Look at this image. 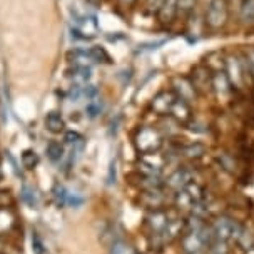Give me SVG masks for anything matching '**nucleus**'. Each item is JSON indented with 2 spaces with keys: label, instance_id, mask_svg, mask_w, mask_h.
Here are the masks:
<instances>
[{
  "label": "nucleus",
  "instance_id": "obj_26",
  "mask_svg": "<svg viewBox=\"0 0 254 254\" xmlns=\"http://www.w3.org/2000/svg\"><path fill=\"white\" fill-rule=\"evenodd\" d=\"M69 194L70 192L65 189V186H62V184H56V186H54V197H56V201L61 204V206H65V204H67Z\"/></svg>",
  "mask_w": 254,
  "mask_h": 254
},
{
  "label": "nucleus",
  "instance_id": "obj_25",
  "mask_svg": "<svg viewBox=\"0 0 254 254\" xmlns=\"http://www.w3.org/2000/svg\"><path fill=\"white\" fill-rule=\"evenodd\" d=\"M20 161H22V166H24L25 169H34V167L39 164V156L35 151L27 149V151H24V154H22Z\"/></svg>",
  "mask_w": 254,
  "mask_h": 254
},
{
  "label": "nucleus",
  "instance_id": "obj_16",
  "mask_svg": "<svg viewBox=\"0 0 254 254\" xmlns=\"http://www.w3.org/2000/svg\"><path fill=\"white\" fill-rule=\"evenodd\" d=\"M172 204H174V207L181 212V214H183V212H188V214H189V211H190V207H192L194 201L184 189H181V190L172 192Z\"/></svg>",
  "mask_w": 254,
  "mask_h": 254
},
{
  "label": "nucleus",
  "instance_id": "obj_7",
  "mask_svg": "<svg viewBox=\"0 0 254 254\" xmlns=\"http://www.w3.org/2000/svg\"><path fill=\"white\" fill-rule=\"evenodd\" d=\"M140 202L147 207L149 211L167 207V189H154V190H142L140 194Z\"/></svg>",
  "mask_w": 254,
  "mask_h": 254
},
{
  "label": "nucleus",
  "instance_id": "obj_10",
  "mask_svg": "<svg viewBox=\"0 0 254 254\" xmlns=\"http://www.w3.org/2000/svg\"><path fill=\"white\" fill-rule=\"evenodd\" d=\"M181 249L184 254H194L199 251H207L206 244L201 239V236L194 231H184V234L181 236Z\"/></svg>",
  "mask_w": 254,
  "mask_h": 254
},
{
  "label": "nucleus",
  "instance_id": "obj_12",
  "mask_svg": "<svg viewBox=\"0 0 254 254\" xmlns=\"http://www.w3.org/2000/svg\"><path fill=\"white\" fill-rule=\"evenodd\" d=\"M206 152H207V147H206V144H202V142H190L178 149L179 157L189 159V161L201 159L202 156H206Z\"/></svg>",
  "mask_w": 254,
  "mask_h": 254
},
{
  "label": "nucleus",
  "instance_id": "obj_13",
  "mask_svg": "<svg viewBox=\"0 0 254 254\" xmlns=\"http://www.w3.org/2000/svg\"><path fill=\"white\" fill-rule=\"evenodd\" d=\"M211 77L212 72L207 67H197L194 70V79L192 84L196 87L197 92H204V90H211Z\"/></svg>",
  "mask_w": 254,
  "mask_h": 254
},
{
  "label": "nucleus",
  "instance_id": "obj_15",
  "mask_svg": "<svg viewBox=\"0 0 254 254\" xmlns=\"http://www.w3.org/2000/svg\"><path fill=\"white\" fill-rule=\"evenodd\" d=\"M157 15L162 24H172L176 17H178V0H164Z\"/></svg>",
  "mask_w": 254,
  "mask_h": 254
},
{
  "label": "nucleus",
  "instance_id": "obj_28",
  "mask_svg": "<svg viewBox=\"0 0 254 254\" xmlns=\"http://www.w3.org/2000/svg\"><path fill=\"white\" fill-rule=\"evenodd\" d=\"M22 199H24L25 204H29V206H37V197H35V192L34 189L29 188V186H24L22 188Z\"/></svg>",
  "mask_w": 254,
  "mask_h": 254
},
{
  "label": "nucleus",
  "instance_id": "obj_18",
  "mask_svg": "<svg viewBox=\"0 0 254 254\" xmlns=\"http://www.w3.org/2000/svg\"><path fill=\"white\" fill-rule=\"evenodd\" d=\"M74 24H75V30L82 32L84 35H94V32L97 30V22H95L94 17H85V15H75L74 17ZM89 37V35H87Z\"/></svg>",
  "mask_w": 254,
  "mask_h": 254
},
{
  "label": "nucleus",
  "instance_id": "obj_3",
  "mask_svg": "<svg viewBox=\"0 0 254 254\" xmlns=\"http://www.w3.org/2000/svg\"><path fill=\"white\" fill-rule=\"evenodd\" d=\"M228 22V2L226 0H211L206 10V25L211 30H219Z\"/></svg>",
  "mask_w": 254,
  "mask_h": 254
},
{
  "label": "nucleus",
  "instance_id": "obj_14",
  "mask_svg": "<svg viewBox=\"0 0 254 254\" xmlns=\"http://www.w3.org/2000/svg\"><path fill=\"white\" fill-rule=\"evenodd\" d=\"M139 162H142V164H147V166L154 167V169H159V171L164 172V167L167 166V156L161 154L159 151H152V152L142 154L139 159Z\"/></svg>",
  "mask_w": 254,
  "mask_h": 254
},
{
  "label": "nucleus",
  "instance_id": "obj_17",
  "mask_svg": "<svg viewBox=\"0 0 254 254\" xmlns=\"http://www.w3.org/2000/svg\"><path fill=\"white\" fill-rule=\"evenodd\" d=\"M15 214L8 207H0V238L8 234L10 231L15 228Z\"/></svg>",
  "mask_w": 254,
  "mask_h": 254
},
{
  "label": "nucleus",
  "instance_id": "obj_4",
  "mask_svg": "<svg viewBox=\"0 0 254 254\" xmlns=\"http://www.w3.org/2000/svg\"><path fill=\"white\" fill-rule=\"evenodd\" d=\"M190 181H196V171L190 167H178L167 176V179H164V186L167 190L176 192V190L184 189V186L189 184Z\"/></svg>",
  "mask_w": 254,
  "mask_h": 254
},
{
  "label": "nucleus",
  "instance_id": "obj_21",
  "mask_svg": "<svg viewBox=\"0 0 254 254\" xmlns=\"http://www.w3.org/2000/svg\"><path fill=\"white\" fill-rule=\"evenodd\" d=\"M239 19L244 25H254V0H241Z\"/></svg>",
  "mask_w": 254,
  "mask_h": 254
},
{
  "label": "nucleus",
  "instance_id": "obj_6",
  "mask_svg": "<svg viewBox=\"0 0 254 254\" xmlns=\"http://www.w3.org/2000/svg\"><path fill=\"white\" fill-rule=\"evenodd\" d=\"M169 222V216H167V207H161V209H152L147 212L146 216V228L149 234H159L164 233Z\"/></svg>",
  "mask_w": 254,
  "mask_h": 254
},
{
  "label": "nucleus",
  "instance_id": "obj_33",
  "mask_svg": "<svg viewBox=\"0 0 254 254\" xmlns=\"http://www.w3.org/2000/svg\"><path fill=\"white\" fill-rule=\"evenodd\" d=\"M3 251V241H2V238H0V254H2Z\"/></svg>",
  "mask_w": 254,
  "mask_h": 254
},
{
  "label": "nucleus",
  "instance_id": "obj_31",
  "mask_svg": "<svg viewBox=\"0 0 254 254\" xmlns=\"http://www.w3.org/2000/svg\"><path fill=\"white\" fill-rule=\"evenodd\" d=\"M162 3H164V0H147L146 5H147V10H149V12L157 13V12H159V8L162 7Z\"/></svg>",
  "mask_w": 254,
  "mask_h": 254
},
{
  "label": "nucleus",
  "instance_id": "obj_23",
  "mask_svg": "<svg viewBox=\"0 0 254 254\" xmlns=\"http://www.w3.org/2000/svg\"><path fill=\"white\" fill-rule=\"evenodd\" d=\"M45 152H47V157L51 159L52 162H61L64 157H65V151H64V146L61 142H56V140H52V142L47 144V147H45Z\"/></svg>",
  "mask_w": 254,
  "mask_h": 254
},
{
  "label": "nucleus",
  "instance_id": "obj_20",
  "mask_svg": "<svg viewBox=\"0 0 254 254\" xmlns=\"http://www.w3.org/2000/svg\"><path fill=\"white\" fill-rule=\"evenodd\" d=\"M69 77L77 85H87L90 77H92V70L87 69V67H72L69 70Z\"/></svg>",
  "mask_w": 254,
  "mask_h": 254
},
{
  "label": "nucleus",
  "instance_id": "obj_1",
  "mask_svg": "<svg viewBox=\"0 0 254 254\" xmlns=\"http://www.w3.org/2000/svg\"><path fill=\"white\" fill-rule=\"evenodd\" d=\"M134 146L140 154L159 151V147L162 146V135L154 127L142 126L139 127L137 132L134 135Z\"/></svg>",
  "mask_w": 254,
  "mask_h": 254
},
{
  "label": "nucleus",
  "instance_id": "obj_34",
  "mask_svg": "<svg viewBox=\"0 0 254 254\" xmlns=\"http://www.w3.org/2000/svg\"><path fill=\"white\" fill-rule=\"evenodd\" d=\"M0 178H2V169H0Z\"/></svg>",
  "mask_w": 254,
  "mask_h": 254
},
{
  "label": "nucleus",
  "instance_id": "obj_32",
  "mask_svg": "<svg viewBox=\"0 0 254 254\" xmlns=\"http://www.w3.org/2000/svg\"><path fill=\"white\" fill-rule=\"evenodd\" d=\"M134 0H121V3L122 5H129V3H132Z\"/></svg>",
  "mask_w": 254,
  "mask_h": 254
},
{
  "label": "nucleus",
  "instance_id": "obj_22",
  "mask_svg": "<svg viewBox=\"0 0 254 254\" xmlns=\"http://www.w3.org/2000/svg\"><path fill=\"white\" fill-rule=\"evenodd\" d=\"M184 190L192 197L194 202H199V201H204V199H206V190H204V188L197 183V181H190L189 184H186Z\"/></svg>",
  "mask_w": 254,
  "mask_h": 254
},
{
  "label": "nucleus",
  "instance_id": "obj_35",
  "mask_svg": "<svg viewBox=\"0 0 254 254\" xmlns=\"http://www.w3.org/2000/svg\"><path fill=\"white\" fill-rule=\"evenodd\" d=\"M209 254H216V253H209Z\"/></svg>",
  "mask_w": 254,
  "mask_h": 254
},
{
  "label": "nucleus",
  "instance_id": "obj_19",
  "mask_svg": "<svg viewBox=\"0 0 254 254\" xmlns=\"http://www.w3.org/2000/svg\"><path fill=\"white\" fill-rule=\"evenodd\" d=\"M45 127L52 134H61L65 129V121H64V117L59 112H49L45 116Z\"/></svg>",
  "mask_w": 254,
  "mask_h": 254
},
{
  "label": "nucleus",
  "instance_id": "obj_2",
  "mask_svg": "<svg viewBox=\"0 0 254 254\" xmlns=\"http://www.w3.org/2000/svg\"><path fill=\"white\" fill-rule=\"evenodd\" d=\"M224 74L228 75L233 89L241 90L249 79L248 72L244 69L243 56H234V54H231V56L226 57L224 59Z\"/></svg>",
  "mask_w": 254,
  "mask_h": 254
},
{
  "label": "nucleus",
  "instance_id": "obj_24",
  "mask_svg": "<svg viewBox=\"0 0 254 254\" xmlns=\"http://www.w3.org/2000/svg\"><path fill=\"white\" fill-rule=\"evenodd\" d=\"M196 3L197 0H178V15L188 19L196 8Z\"/></svg>",
  "mask_w": 254,
  "mask_h": 254
},
{
  "label": "nucleus",
  "instance_id": "obj_27",
  "mask_svg": "<svg viewBox=\"0 0 254 254\" xmlns=\"http://www.w3.org/2000/svg\"><path fill=\"white\" fill-rule=\"evenodd\" d=\"M244 62H246V69L251 77V82H254V47H249L246 52L243 54Z\"/></svg>",
  "mask_w": 254,
  "mask_h": 254
},
{
  "label": "nucleus",
  "instance_id": "obj_30",
  "mask_svg": "<svg viewBox=\"0 0 254 254\" xmlns=\"http://www.w3.org/2000/svg\"><path fill=\"white\" fill-rule=\"evenodd\" d=\"M32 251L34 254H44V243L37 233L32 234Z\"/></svg>",
  "mask_w": 254,
  "mask_h": 254
},
{
  "label": "nucleus",
  "instance_id": "obj_5",
  "mask_svg": "<svg viewBox=\"0 0 254 254\" xmlns=\"http://www.w3.org/2000/svg\"><path fill=\"white\" fill-rule=\"evenodd\" d=\"M172 92L176 94L178 99L188 104L196 102L197 94H199L196 87H194L192 80L188 79V77H176V79L172 80Z\"/></svg>",
  "mask_w": 254,
  "mask_h": 254
},
{
  "label": "nucleus",
  "instance_id": "obj_29",
  "mask_svg": "<svg viewBox=\"0 0 254 254\" xmlns=\"http://www.w3.org/2000/svg\"><path fill=\"white\" fill-rule=\"evenodd\" d=\"M85 112L89 114V117H97L99 114H101V102L97 101V97L94 99H89L87 102V107H85Z\"/></svg>",
  "mask_w": 254,
  "mask_h": 254
},
{
  "label": "nucleus",
  "instance_id": "obj_8",
  "mask_svg": "<svg viewBox=\"0 0 254 254\" xmlns=\"http://www.w3.org/2000/svg\"><path fill=\"white\" fill-rule=\"evenodd\" d=\"M211 90L216 94L217 99H228L233 94V85H231L228 75L224 74V70H216L212 72L211 77Z\"/></svg>",
  "mask_w": 254,
  "mask_h": 254
},
{
  "label": "nucleus",
  "instance_id": "obj_11",
  "mask_svg": "<svg viewBox=\"0 0 254 254\" xmlns=\"http://www.w3.org/2000/svg\"><path fill=\"white\" fill-rule=\"evenodd\" d=\"M169 117H172L178 124H188V122L192 119V111H190V104L181 101V99H176L174 104L171 107Z\"/></svg>",
  "mask_w": 254,
  "mask_h": 254
},
{
  "label": "nucleus",
  "instance_id": "obj_9",
  "mask_svg": "<svg viewBox=\"0 0 254 254\" xmlns=\"http://www.w3.org/2000/svg\"><path fill=\"white\" fill-rule=\"evenodd\" d=\"M176 94L172 90H162L157 95H154V99L151 101V109L152 112H156L157 116H169L172 104L176 101Z\"/></svg>",
  "mask_w": 254,
  "mask_h": 254
}]
</instances>
